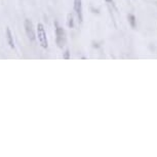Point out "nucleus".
I'll return each instance as SVG.
<instances>
[{
  "mask_svg": "<svg viewBox=\"0 0 157 157\" xmlns=\"http://www.w3.org/2000/svg\"><path fill=\"white\" fill-rule=\"evenodd\" d=\"M56 25V35H57V44L58 46L62 48L63 46H65V44H66V33H65V30L62 27L58 25V23L56 22L55 23Z\"/></svg>",
  "mask_w": 157,
  "mask_h": 157,
  "instance_id": "2",
  "label": "nucleus"
},
{
  "mask_svg": "<svg viewBox=\"0 0 157 157\" xmlns=\"http://www.w3.org/2000/svg\"><path fill=\"white\" fill-rule=\"evenodd\" d=\"M24 28H25L26 34H27V37L29 40L34 41L36 39V33H35L34 26H33V23H32L31 20H29V19L25 20V22H24Z\"/></svg>",
  "mask_w": 157,
  "mask_h": 157,
  "instance_id": "3",
  "label": "nucleus"
},
{
  "mask_svg": "<svg viewBox=\"0 0 157 157\" xmlns=\"http://www.w3.org/2000/svg\"><path fill=\"white\" fill-rule=\"evenodd\" d=\"M6 38H7V42L10 44V48H14V42H13V34H11V31L10 28H6Z\"/></svg>",
  "mask_w": 157,
  "mask_h": 157,
  "instance_id": "5",
  "label": "nucleus"
},
{
  "mask_svg": "<svg viewBox=\"0 0 157 157\" xmlns=\"http://www.w3.org/2000/svg\"><path fill=\"white\" fill-rule=\"evenodd\" d=\"M63 59H65V60H69L70 59V50L69 49H66V52H64Z\"/></svg>",
  "mask_w": 157,
  "mask_h": 157,
  "instance_id": "8",
  "label": "nucleus"
},
{
  "mask_svg": "<svg viewBox=\"0 0 157 157\" xmlns=\"http://www.w3.org/2000/svg\"><path fill=\"white\" fill-rule=\"evenodd\" d=\"M127 19H128V22L130 24V26H132V28L136 29V27H137V20H136V17L134 14L129 13L128 16H127Z\"/></svg>",
  "mask_w": 157,
  "mask_h": 157,
  "instance_id": "6",
  "label": "nucleus"
},
{
  "mask_svg": "<svg viewBox=\"0 0 157 157\" xmlns=\"http://www.w3.org/2000/svg\"><path fill=\"white\" fill-rule=\"evenodd\" d=\"M74 10L79 23L83 22V13H82V0H74Z\"/></svg>",
  "mask_w": 157,
  "mask_h": 157,
  "instance_id": "4",
  "label": "nucleus"
},
{
  "mask_svg": "<svg viewBox=\"0 0 157 157\" xmlns=\"http://www.w3.org/2000/svg\"><path fill=\"white\" fill-rule=\"evenodd\" d=\"M67 26L69 28H74V17L72 13L67 14Z\"/></svg>",
  "mask_w": 157,
  "mask_h": 157,
  "instance_id": "7",
  "label": "nucleus"
},
{
  "mask_svg": "<svg viewBox=\"0 0 157 157\" xmlns=\"http://www.w3.org/2000/svg\"><path fill=\"white\" fill-rule=\"evenodd\" d=\"M36 33H37V38H38V41H39L40 45L42 46L43 48H47V47H48V41H47L46 32H45V29H44L43 24L39 23L37 25Z\"/></svg>",
  "mask_w": 157,
  "mask_h": 157,
  "instance_id": "1",
  "label": "nucleus"
},
{
  "mask_svg": "<svg viewBox=\"0 0 157 157\" xmlns=\"http://www.w3.org/2000/svg\"><path fill=\"white\" fill-rule=\"evenodd\" d=\"M105 1H107V2H112V0H105Z\"/></svg>",
  "mask_w": 157,
  "mask_h": 157,
  "instance_id": "9",
  "label": "nucleus"
}]
</instances>
